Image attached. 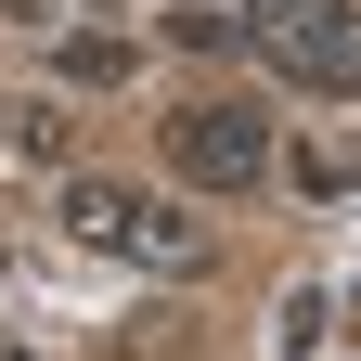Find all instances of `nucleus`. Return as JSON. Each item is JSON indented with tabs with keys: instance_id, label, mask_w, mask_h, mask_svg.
<instances>
[{
	"instance_id": "1",
	"label": "nucleus",
	"mask_w": 361,
	"mask_h": 361,
	"mask_svg": "<svg viewBox=\"0 0 361 361\" xmlns=\"http://www.w3.org/2000/svg\"><path fill=\"white\" fill-rule=\"evenodd\" d=\"M52 219L90 258H129V271H207V219L168 207V194H129V180H65Z\"/></svg>"
},
{
	"instance_id": "2",
	"label": "nucleus",
	"mask_w": 361,
	"mask_h": 361,
	"mask_svg": "<svg viewBox=\"0 0 361 361\" xmlns=\"http://www.w3.org/2000/svg\"><path fill=\"white\" fill-rule=\"evenodd\" d=\"M245 52H271L297 90H361V0H258Z\"/></svg>"
},
{
	"instance_id": "3",
	"label": "nucleus",
	"mask_w": 361,
	"mask_h": 361,
	"mask_svg": "<svg viewBox=\"0 0 361 361\" xmlns=\"http://www.w3.org/2000/svg\"><path fill=\"white\" fill-rule=\"evenodd\" d=\"M168 168L194 194H258L271 180V116L258 104H180L168 116Z\"/></svg>"
},
{
	"instance_id": "4",
	"label": "nucleus",
	"mask_w": 361,
	"mask_h": 361,
	"mask_svg": "<svg viewBox=\"0 0 361 361\" xmlns=\"http://www.w3.org/2000/svg\"><path fill=\"white\" fill-rule=\"evenodd\" d=\"M52 65H65L78 90H116V78H129V39H104V26H78V39H65Z\"/></svg>"
},
{
	"instance_id": "5",
	"label": "nucleus",
	"mask_w": 361,
	"mask_h": 361,
	"mask_svg": "<svg viewBox=\"0 0 361 361\" xmlns=\"http://www.w3.org/2000/svg\"><path fill=\"white\" fill-rule=\"evenodd\" d=\"M0 142H13V155H65V129L39 116V104H13V116H0Z\"/></svg>"
}]
</instances>
